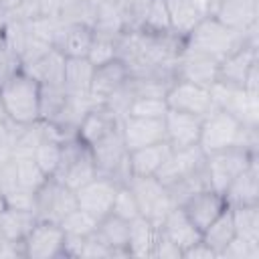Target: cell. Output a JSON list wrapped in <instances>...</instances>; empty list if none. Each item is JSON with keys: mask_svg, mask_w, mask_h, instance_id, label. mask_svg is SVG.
Returning <instances> with one entry per match:
<instances>
[{"mask_svg": "<svg viewBox=\"0 0 259 259\" xmlns=\"http://www.w3.org/2000/svg\"><path fill=\"white\" fill-rule=\"evenodd\" d=\"M115 4L119 6V10L125 18L127 30H138L150 0H115Z\"/></svg>", "mask_w": 259, "mask_h": 259, "instance_id": "obj_44", "label": "cell"}, {"mask_svg": "<svg viewBox=\"0 0 259 259\" xmlns=\"http://www.w3.org/2000/svg\"><path fill=\"white\" fill-rule=\"evenodd\" d=\"M247 127H253V125H243L239 119H235L225 109L214 107L210 113H206L202 117L198 148L206 156V154L221 152V150H227L233 146H241Z\"/></svg>", "mask_w": 259, "mask_h": 259, "instance_id": "obj_4", "label": "cell"}, {"mask_svg": "<svg viewBox=\"0 0 259 259\" xmlns=\"http://www.w3.org/2000/svg\"><path fill=\"white\" fill-rule=\"evenodd\" d=\"M12 168H14V182H16V186L32 190V192H36L40 188V184L49 178L30 156L14 158L12 160Z\"/></svg>", "mask_w": 259, "mask_h": 259, "instance_id": "obj_36", "label": "cell"}, {"mask_svg": "<svg viewBox=\"0 0 259 259\" xmlns=\"http://www.w3.org/2000/svg\"><path fill=\"white\" fill-rule=\"evenodd\" d=\"M0 119H8L6 107H4V99H2V91H0Z\"/></svg>", "mask_w": 259, "mask_h": 259, "instance_id": "obj_51", "label": "cell"}, {"mask_svg": "<svg viewBox=\"0 0 259 259\" xmlns=\"http://www.w3.org/2000/svg\"><path fill=\"white\" fill-rule=\"evenodd\" d=\"M67 89L63 87V83L57 85H40V119L45 121H53L59 111L63 109L65 101H67Z\"/></svg>", "mask_w": 259, "mask_h": 259, "instance_id": "obj_40", "label": "cell"}, {"mask_svg": "<svg viewBox=\"0 0 259 259\" xmlns=\"http://www.w3.org/2000/svg\"><path fill=\"white\" fill-rule=\"evenodd\" d=\"M111 214H115V217H119V219H125V221H132V219L140 217L138 200H136L132 188L127 186V182L119 184V188H117V192H115V198H113Z\"/></svg>", "mask_w": 259, "mask_h": 259, "instance_id": "obj_43", "label": "cell"}, {"mask_svg": "<svg viewBox=\"0 0 259 259\" xmlns=\"http://www.w3.org/2000/svg\"><path fill=\"white\" fill-rule=\"evenodd\" d=\"M168 111L164 95H150V93H136L132 103L127 105L125 115H136V117H156L162 119Z\"/></svg>", "mask_w": 259, "mask_h": 259, "instance_id": "obj_39", "label": "cell"}, {"mask_svg": "<svg viewBox=\"0 0 259 259\" xmlns=\"http://www.w3.org/2000/svg\"><path fill=\"white\" fill-rule=\"evenodd\" d=\"M53 176L57 180H61L63 184H67L69 188H73V190H77L79 186H83L85 182L95 178L97 176V166H95L91 146H87L77 136L63 140L59 168Z\"/></svg>", "mask_w": 259, "mask_h": 259, "instance_id": "obj_3", "label": "cell"}, {"mask_svg": "<svg viewBox=\"0 0 259 259\" xmlns=\"http://www.w3.org/2000/svg\"><path fill=\"white\" fill-rule=\"evenodd\" d=\"M223 196L229 206L259 204V158H255L227 184Z\"/></svg>", "mask_w": 259, "mask_h": 259, "instance_id": "obj_22", "label": "cell"}, {"mask_svg": "<svg viewBox=\"0 0 259 259\" xmlns=\"http://www.w3.org/2000/svg\"><path fill=\"white\" fill-rule=\"evenodd\" d=\"M182 259H217L214 251L200 239L198 243H194L192 247H188L184 253H182Z\"/></svg>", "mask_w": 259, "mask_h": 259, "instance_id": "obj_47", "label": "cell"}, {"mask_svg": "<svg viewBox=\"0 0 259 259\" xmlns=\"http://www.w3.org/2000/svg\"><path fill=\"white\" fill-rule=\"evenodd\" d=\"M221 257H225V259H259V245H253V243H247V241L235 237L225 247Z\"/></svg>", "mask_w": 259, "mask_h": 259, "instance_id": "obj_45", "label": "cell"}, {"mask_svg": "<svg viewBox=\"0 0 259 259\" xmlns=\"http://www.w3.org/2000/svg\"><path fill=\"white\" fill-rule=\"evenodd\" d=\"M210 14L237 32H249L259 26V0H217Z\"/></svg>", "mask_w": 259, "mask_h": 259, "instance_id": "obj_15", "label": "cell"}, {"mask_svg": "<svg viewBox=\"0 0 259 259\" xmlns=\"http://www.w3.org/2000/svg\"><path fill=\"white\" fill-rule=\"evenodd\" d=\"M164 99H166L168 109L198 115V117H204L206 113H210L214 109L212 95H210L208 87H202V85H196L190 81H182V79H174L168 85Z\"/></svg>", "mask_w": 259, "mask_h": 259, "instance_id": "obj_12", "label": "cell"}, {"mask_svg": "<svg viewBox=\"0 0 259 259\" xmlns=\"http://www.w3.org/2000/svg\"><path fill=\"white\" fill-rule=\"evenodd\" d=\"M257 30H259V26L249 32H237V30L225 26L223 22H219L212 14H208L182 38V42L194 51L206 53L221 61L245 42H259Z\"/></svg>", "mask_w": 259, "mask_h": 259, "instance_id": "obj_1", "label": "cell"}, {"mask_svg": "<svg viewBox=\"0 0 259 259\" xmlns=\"http://www.w3.org/2000/svg\"><path fill=\"white\" fill-rule=\"evenodd\" d=\"M219 59L194 51L190 47H186L182 42V49L178 51L176 59H174V79H182V81H190L202 87H212L219 79Z\"/></svg>", "mask_w": 259, "mask_h": 259, "instance_id": "obj_9", "label": "cell"}, {"mask_svg": "<svg viewBox=\"0 0 259 259\" xmlns=\"http://www.w3.org/2000/svg\"><path fill=\"white\" fill-rule=\"evenodd\" d=\"M26 0H0V12H4V14H8V12H12L14 8H18L20 4H24Z\"/></svg>", "mask_w": 259, "mask_h": 259, "instance_id": "obj_50", "label": "cell"}, {"mask_svg": "<svg viewBox=\"0 0 259 259\" xmlns=\"http://www.w3.org/2000/svg\"><path fill=\"white\" fill-rule=\"evenodd\" d=\"M212 103L219 109H225L243 125H259V93H251L243 87H233L217 81L210 87Z\"/></svg>", "mask_w": 259, "mask_h": 259, "instance_id": "obj_7", "label": "cell"}, {"mask_svg": "<svg viewBox=\"0 0 259 259\" xmlns=\"http://www.w3.org/2000/svg\"><path fill=\"white\" fill-rule=\"evenodd\" d=\"M127 186L138 200L140 214L158 225L166 217V212L176 206L168 192V186L156 176H130Z\"/></svg>", "mask_w": 259, "mask_h": 259, "instance_id": "obj_6", "label": "cell"}, {"mask_svg": "<svg viewBox=\"0 0 259 259\" xmlns=\"http://www.w3.org/2000/svg\"><path fill=\"white\" fill-rule=\"evenodd\" d=\"M91 42H93V28L89 24H61L55 34L53 47L65 59H75V57H87Z\"/></svg>", "mask_w": 259, "mask_h": 259, "instance_id": "obj_25", "label": "cell"}, {"mask_svg": "<svg viewBox=\"0 0 259 259\" xmlns=\"http://www.w3.org/2000/svg\"><path fill=\"white\" fill-rule=\"evenodd\" d=\"M91 28H93V34L111 36V38H119L127 30L125 18H123L119 6L115 4V0H107L103 4H97Z\"/></svg>", "mask_w": 259, "mask_h": 259, "instance_id": "obj_31", "label": "cell"}, {"mask_svg": "<svg viewBox=\"0 0 259 259\" xmlns=\"http://www.w3.org/2000/svg\"><path fill=\"white\" fill-rule=\"evenodd\" d=\"M0 91L10 121L26 125L40 119V83L24 69H18L2 81Z\"/></svg>", "mask_w": 259, "mask_h": 259, "instance_id": "obj_2", "label": "cell"}, {"mask_svg": "<svg viewBox=\"0 0 259 259\" xmlns=\"http://www.w3.org/2000/svg\"><path fill=\"white\" fill-rule=\"evenodd\" d=\"M229 204L225 202V196L214 190V188H202L194 194H190L182 204L180 208L186 212V217L198 227V231L202 233Z\"/></svg>", "mask_w": 259, "mask_h": 259, "instance_id": "obj_18", "label": "cell"}, {"mask_svg": "<svg viewBox=\"0 0 259 259\" xmlns=\"http://www.w3.org/2000/svg\"><path fill=\"white\" fill-rule=\"evenodd\" d=\"M61 229L65 235L69 237H89L95 233V227H97V219H93L89 212L81 210L79 206L75 210H71L61 223Z\"/></svg>", "mask_w": 259, "mask_h": 259, "instance_id": "obj_41", "label": "cell"}, {"mask_svg": "<svg viewBox=\"0 0 259 259\" xmlns=\"http://www.w3.org/2000/svg\"><path fill=\"white\" fill-rule=\"evenodd\" d=\"M170 152L172 148L168 146V142H158L152 146L130 150L127 154L130 176H156L164 166L166 158L170 156Z\"/></svg>", "mask_w": 259, "mask_h": 259, "instance_id": "obj_26", "label": "cell"}, {"mask_svg": "<svg viewBox=\"0 0 259 259\" xmlns=\"http://www.w3.org/2000/svg\"><path fill=\"white\" fill-rule=\"evenodd\" d=\"M235 227V237L259 245V204L229 206Z\"/></svg>", "mask_w": 259, "mask_h": 259, "instance_id": "obj_34", "label": "cell"}, {"mask_svg": "<svg viewBox=\"0 0 259 259\" xmlns=\"http://www.w3.org/2000/svg\"><path fill=\"white\" fill-rule=\"evenodd\" d=\"M160 233L170 243H174L180 249V253H184L188 247L198 243L202 237L198 227L186 217V212L180 206H174L166 212V217L160 221Z\"/></svg>", "mask_w": 259, "mask_h": 259, "instance_id": "obj_23", "label": "cell"}, {"mask_svg": "<svg viewBox=\"0 0 259 259\" xmlns=\"http://www.w3.org/2000/svg\"><path fill=\"white\" fill-rule=\"evenodd\" d=\"M255 158H259V152H251V150L241 148V146H233V148H227L221 152L206 154L204 156V168H206L210 188H214L223 194L227 184L241 170H245Z\"/></svg>", "mask_w": 259, "mask_h": 259, "instance_id": "obj_5", "label": "cell"}, {"mask_svg": "<svg viewBox=\"0 0 259 259\" xmlns=\"http://www.w3.org/2000/svg\"><path fill=\"white\" fill-rule=\"evenodd\" d=\"M119 130H121V115L113 111L107 103H93L77 127V138L83 140L87 146H93Z\"/></svg>", "mask_w": 259, "mask_h": 259, "instance_id": "obj_14", "label": "cell"}, {"mask_svg": "<svg viewBox=\"0 0 259 259\" xmlns=\"http://www.w3.org/2000/svg\"><path fill=\"white\" fill-rule=\"evenodd\" d=\"M16 257H22V245L0 237V259H16Z\"/></svg>", "mask_w": 259, "mask_h": 259, "instance_id": "obj_48", "label": "cell"}, {"mask_svg": "<svg viewBox=\"0 0 259 259\" xmlns=\"http://www.w3.org/2000/svg\"><path fill=\"white\" fill-rule=\"evenodd\" d=\"M130 77L132 73L121 59H113L103 65H97L91 79V99L95 103L107 101L117 89H121L130 81Z\"/></svg>", "mask_w": 259, "mask_h": 259, "instance_id": "obj_20", "label": "cell"}, {"mask_svg": "<svg viewBox=\"0 0 259 259\" xmlns=\"http://www.w3.org/2000/svg\"><path fill=\"white\" fill-rule=\"evenodd\" d=\"M117 40L119 38L93 34V42H91L89 53H87V59L91 61V65L97 67V65H103L107 61L117 59Z\"/></svg>", "mask_w": 259, "mask_h": 259, "instance_id": "obj_42", "label": "cell"}, {"mask_svg": "<svg viewBox=\"0 0 259 259\" xmlns=\"http://www.w3.org/2000/svg\"><path fill=\"white\" fill-rule=\"evenodd\" d=\"M200 168H204V152L198 146L184 148V150H172L170 156L166 158L164 166L156 174V178L160 182H164L166 186H170V184L198 172Z\"/></svg>", "mask_w": 259, "mask_h": 259, "instance_id": "obj_21", "label": "cell"}, {"mask_svg": "<svg viewBox=\"0 0 259 259\" xmlns=\"http://www.w3.org/2000/svg\"><path fill=\"white\" fill-rule=\"evenodd\" d=\"M6 208V198H4V192L0 190V212Z\"/></svg>", "mask_w": 259, "mask_h": 259, "instance_id": "obj_52", "label": "cell"}, {"mask_svg": "<svg viewBox=\"0 0 259 259\" xmlns=\"http://www.w3.org/2000/svg\"><path fill=\"white\" fill-rule=\"evenodd\" d=\"M28 75H32L40 85H57L63 83V71H65V57L53 47L42 57H38L34 63L22 67Z\"/></svg>", "mask_w": 259, "mask_h": 259, "instance_id": "obj_32", "label": "cell"}, {"mask_svg": "<svg viewBox=\"0 0 259 259\" xmlns=\"http://www.w3.org/2000/svg\"><path fill=\"white\" fill-rule=\"evenodd\" d=\"M138 30L152 32V34H174L166 0H150Z\"/></svg>", "mask_w": 259, "mask_h": 259, "instance_id": "obj_35", "label": "cell"}, {"mask_svg": "<svg viewBox=\"0 0 259 259\" xmlns=\"http://www.w3.org/2000/svg\"><path fill=\"white\" fill-rule=\"evenodd\" d=\"M87 2H91V4L97 6V4H103V2H107V0H87Z\"/></svg>", "mask_w": 259, "mask_h": 259, "instance_id": "obj_53", "label": "cell"}, {"mask_svg": "<svg viewBox=\"0 0 259 259\" xmlns=\"http://www.w3.org/2000/svg\"><path fill=\"white\" fill-rule=\"evenodd\" d=\"M172 32L184 38L204 16L210 14L208 0H166Z\"/></svg>", "mask_w": 259, "mask_h": 259, "instance_id": "obj_24", "label": "cell"}, {"mask_svg": "<svg viewBox=\"0 0 259 259\" xmlns=\"http://www.w3.org/2000/svg\"><path fill=\"white\" fill-rule=\"evenodd\" d=\"M91 152H93L99 176H107L119 184L130 180V168H127V154L130 152L123 144L121 130L103 138L101 142L93 144Z\"/></svg>", "mask_w": 259, "mask_h": 259, "instance_id": "obj_10", "label": "cell"}, {"mask_svg": "<svg viewBox=\"0 0 259 259\" xmlns=\"http://www.w3.org/2000/svg\"><path fill=\"white\" fill-rule=\"evenodd\" d=\"M259 42H245L229 53L219 63V79L225 85L245 87V81L255 65H259Z\"/></svg>", "mask_w": 259, "mask_h": 259, "instance_id": "obj_16", "label": "cell"}, {"mask_svg": "<svg viewBox=\"0 0 259 259\" xmlns=\"http://www.w3.org/2000/svg\"><path fill=\"white\" fill-rule=\"evenodd\" d=\"M109 257H111L109 249H107L95 235H91V237L85 241V247H83L79 259H109Z\"/></svg>", "mask_w": 259, "mask_h": 259, "instance_id": "obj_46", "label": "cell"}, {"mask_svg": "<svg viewBox=\"0 0 259 259\" xmlns=\"http://www.w3.org/2000/svg\"><path fill=\"white\" fill-rule=\"evenodd\" d=\"M217 255V259L221 257V253L225 251V247L235 239V227H233V217H231V208L227 206L204 231L200 237Z\"/></svg>", "mask_w": 259, "mask_h": 259, "instance_id": "obj_33", "label": "cell"}, {"mask_svg": "<svg viewBox=\"0 0 259 259\" xmlns=\"http://www.w3.org/2000/svg\"><path fill=\"white\" fill-rule=\"evenodd\" d=\"M38 217L30 208H18V206H8L0 212V237L22 245L24 237L30 233Z\"/></svg>", "mask_w": 259, "mask_h": 259, "instance_id": "obj_29", "label": "cell"}, {"mask_svg": "<svg viewBox=\"0 0 259 259\" xmlns=\"http://www.w3.org/2000/svg\"><path fill=\"white\" fill-rule=\"evenodd\" d=\"M117 188H119V182L97 174L95 178H91L89 182H85L83 186H79L75 190L77 206L99 221L111 212Z\"/></svg>", "mask_w": 259, "mask_h": 259, "instance_id": "obj_13", "label": "cell"}, {"mask_svg": "<svg viewBox=\"0 0 259 259\" xmlns=\"http://www.w3.org/2000/svg\"><path fill=\"white\" fill-rule=\"evenodd\" d=\"M14 127H16L14 121H10V119H0V146H10V148H12Z\"/></svg>", "mask_w": 259, "mask_h": 259, "instance_id": "obj_49", "label": "cell"}, {"mask_svg": "<svg viewBox=\"0 0 259 259\" xmlns=\"http://www.w3.org/2000/svg\"><path fill=\"white\" fill-rule=\"evenodd\" d=\"M65 233L59 223L36 221L22 241L24 259H63Z\"/></svg>", "mask_w": 259, "mask_h": 259, "instance_id": "obj_11", "label": "cell"}, {"mask_svg": "<svg viewBox=\"0 0 259 259\" xmlns=\"http://www.w3.org/2000/svg\"><path fill=\"white\" fill-rule=\"evenodd\" d=\"M160 239V225L146 219L136 217L130 221V237H127V255L130 257H154L156 245Z\"/></svg>", "mask_w": 259, "mask_h": 259, "instance_id": "obj_27", "label": "cell"}, {"mask_svg": "<svg viewBox=\"0 0 259 259\" xmlns=\"http://www.w3.org/2000/svg\"><path fill=\"white\" fill-rule=\"evenodd\" d=\"M214 2H217V0H208V4H210V6H212V4H214Z\"/></svg>", "mask_w": 259, "mask_h": 259, "instance_id": "obj_54", "label": "cell"}, {"mask_svg": "<svg viewBox=\"0 0 259 259\" xmlns=\"http://www.w3.org/2000/svg\"><path fill=\"white\" fill-rule=\"evenodd\" d=\"M75 208H77L75 190L63 184L61 180H57L55 176H49L34 192V214L40 221L61 223Z\"/></svg>", "mask_w": 259, "mask_h": 259, "instance_id": "obj_8", "label": "cell"}, {"mask_svg": "<svg viewBox=\"0 0 259 259\" xmlns=\"http://www.w3.org/2000/svg\"><path fill=\"white\" fill-rule=\"evenodd\" d=\"M202 117L168 109L164 115V140L172 150H184L198 146Z\"/></svg>", "mask_w": 259, "mask_h": 259, "instance_id": "obj_17", "label": "cell"}, {"mask_svg": "<svg viewBox=\"0 0 259 259\" xmlns=\"http://www.w3.org/2000/svg\"><path fill=\"white\" fill-rule=\"evenodd\" d=\"M111 253V257H130L127 255V237H130V221L119 219L115 214H107L97 221L93 233Z\"/></svg>", "mask_w": 259, "mask_h": 259, "instance_id": "obj_28", "label": "cell"}, {"mask_svg": "<svg viewBox=\"0 0 259 259\" xmlns=\"http://www.w3.org/2000/svg\"><path fill=\"white\" fill-rule=\"evenodd\" d=\"M121 138L123 144L130 150H138L144 146H152L164 140V117H136V115H123L121 117Z\"/></svg>", "mask_w": 259, "mask_h": 259, "instance_id": "obj_19", "label": "cell"}, {"mask_svg": "<svg viewBox=\"0 0 259 259\" xmlns=\"http://www.w3.org/2000/svg\"><path fill=\"white\" fill-rule=\"evenodd\" d=\"M61 148H63V138L57 136V134L45 138V140L36 146V150H34V154H32V160L38 164V168H40L47 176H53V174L57 172L59 160H61Z\"/></svg>", "mask_w": 259, "mask_h": 259, "instance_id": "obj_37", "label": "cell"}, {"mask_svg": "<svg viewBox=\"0 0 259 259\" xmlns=\"http://www.w3.org/2000/svg\"><path fill=\"white\" fill-rule=\"evenodd\" d=\"M95 4L87 0H61L57 18L61 24H93Z\"/></svg>", "mask_w": 259, "mask_h": 259, "instance_id": "obj_38", "label": "cell"}, {"mask_svg": "<svg viewBox=\"0 0 259 259\" xmlns=\"http://www.w3.org/2000/svg\"><path fill=\"white\" fill-rule=\"evenodd\" d=\"M95 67L87 57L65 59L63 71V87L71 95H89L91 97V79Z\"/></svg>", "mask_w": 259, "mask_h": 259, "instance_id": "obj_30", "label": "cell"}]
</instances>
